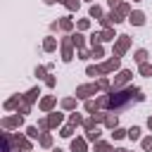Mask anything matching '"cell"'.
Wrapping results in <instances>:
<instances>
[{
  "instance_id": "obj_1",
  "label": "cell",
  "mask_w": 152,
  "mask_h": 152,
  "mask_svg": "<svg viewBox=\"0 0 152 152\" xmlns=\"http://www.w3.org/2000/svg\"><path fill=\"white\" fill-rule=\"evenodd\" d=\"M145 100V93L138 88V86H126V88H112L109 93L100 95L97 97V104L100 109H107V112H121V109H128L131 104L135 102H142Z\"/></svg>"
},
{
  "instance_id": "obj_2",
  "label": "cell",
  "mask_w": 152,
  "mask_h": 152,
  "mask_svg": "<svg viewBox=\"0 0 152 152\" xmlns=\"http://www.w3.org/2000/svg\"><path fill=\"white\" fill-rule=\"evenodd\" d=\"M0 140H2V152H19V133H10L2 128L0 133Z\"/></svg>"
},
{
  "instance_id": "obj_3",
  "label": "cell",
  "mask_w": 152,
  "mask_h": 152,
  "mask_svg": "<svg viewBox=\"0 0 152 152\" xmlns=\"http://www.w3.org/2000/svg\"><path fill=\"white\" fill-rule=\"evenodd\" d=\"M119 69H121V57H116V55H112V57H107L104 62L97 64V74H100V76L114 74V71H119Z\"/></svg>"
},
{
  "instance_id": "obj_4",
  "label": "cell",
  "mask_w": 152,
  "mask_h": 152,
  "mask_svg": "<svg viewBox=\"0 0 152 152\" xmlns=\"http://www.w3.org/2000/svg\"><path fill=\"white\" fill-rule=\"evenodd\" d=\"M97 90H100L97 88V81L95 83H81V86H76V93L74 95H76V100H83L86 102V100H93V95H97Z\"/></svg>"
},
{
  "instance_id": "obj_5",
  "label": "cell",
  "mask_w": 152,
  "mask_h": 152,
  "mask_svg": "<svg viewBox=\"0 0 152 152\" xmlns=\"http://www.w3.org/2000/svg\"><path fill=\"white\" fill-rule=\"evenodd\" d=\"M128 50H131V36H128V33H119V38L114 40L112 55H116V57H124Z\"/></svg>"
},
{
  "instance_id": "obj_6",
  "label": "cell",
  "mask_w": 152,
  "mask_h": 152,
  "mask_svg": "<svg viewBox=\"0 0 152 152\" xmlns=\"http://www.w3.org/2000/svg\"><path fill=\"white\" fill-rule=\"evenodd\" d=\"M59 52H62V62L69 64L76 55H74V43H71V36L66 33L64 38H59Z\"/></svg>"
},
{
  "instance_id": "obj_7",
  "label": "cell",
  "mask_w": 152,
  "mask_h": 152,
  "mask_svg": "<svg viewBox=\"0 0 152 152\" xmlns=\"http://www.w3.org/2000/svg\"><path fill=\"white\" fill-rule=\"evenodd\" d=\"M131 78H133V71H131V69H119L116 76H114L112 88H126V86L131 83Z\"/></svg>"
},
{
  "instance_id": "obj_8",
  "label": "cell",
  "mask_w": 152,
  "mask_h": 152,
  "mask_svg": "<svg viewBox=\"0 0 152 152\" xmlns=\"http://www.w3.org/2000/svg\"><path fill=\"white\" fill-rule=\"evenodd\" d=\"M0 126H2L5 131H12V128H19V126H24V116H21L19 112H14L12 116H2V121H0Z\"/></svg>"
},
{
  "instance_id": "obj_9",
  "label": "cell",
  "mask_w": 152,
  "mask_h": 152,
  "mask_svg": "<svg viewBox=\"0 0 152 152\" xmlns=\"http://www.w3.org/2000/svg\"><path fill=\"white\" fill-rule=\"evenodd\" d=\"M55 107H57V97H55V95H45V97H40V102H38V109L45 112V114L55 112Z\"/></svg>"
},
{
  "instance_id": "obj_10",
  "label": "cell",
  "mask_w": 152,
  "mask_h": 152,
  "mask_svg": "<svg viewBox=\"0 0 152 152\" xmlns=\"http://www.w3.org/2000/svg\"><path fill=\"white\" fill-rule=\"evenodd\" d=\"M21 97H24V102H26V104L40 102V88H38V86H33V88H28V90H26V93H24Z\"/></svg>"
},
{
  "instance_id": "obj_11",
  "label": "cell",
  "mask_w": 152,
  "mask_h": 152,
  "mask_svg": "<svg viewBox=\"0 0 152 152\" xmlns=\"http://www.w3.org/2000/svg\"><path fill=\"white\" fill-rule=\"evenodd\" d=\"M48 124H50V128H62V124H64V114L62 112H50L48 114Z\"/></svg>"
},
{
  "instance_id": "obj_12",
  "label": "cell",
  "mask_w": 152,
  "mask_h": 152,
  "mask_svg": "<svg viewBox=\"0 0 152 152\" xmlns=\"http://www.w3.org/2000/svg\"><path fill=\"white\" fill-rule=\"evenodd\" d=\"M69 147H71V152H88V140L86 138H71V142H69Z\"/></svg>"
},
{
  "instance_id": "obj_13",
  "label": "cell",
  "mask_w": 152,
  "mask_h": 152,
  "mask_svg": "<svg viewBox=\"0 0 152 152\" xmlns=\"http://www.w3.org/2000/svg\"><path fill=\"white\" fill-rule=\"evenodd\" d=\"M145 21H147V17H145V12H140V10H133L131 17H128V24H133V26H145Z\"/></svg>"
},
{
  "instance_id": "obj_14",
  "label": "cell",
  "mask_w": 152,
  "mask_h": 152,
  "mask_svg": "<svg viewBox=\"0 0 152 152\" xmlns=\"http://www.w3.org/2000/svg\"><path fill=\"white\" fill-rule=\"evenodd\" d=\"M74 26H76V21H74V17H71V14L59 17V28H62L64 33H74Z\"/></svg>"
},
{
  "instance_id": "obj_15",
  "label": "cell",
  "mask_w": 152,
  "mask_h": 152,
  "mask_svg": "<svg viewBox=\"0 0 152 152\" xmlns=\"http://www.w3.org/2000/svg\"><path fill=\"white\" fill-rule=\"evenodd\" d=\"M57 48H59V40H57V38L52 36V33L43 38V52H55Z\"/></svg>"
},
{
  "instance_id": "obj_16",
  "label": "cell",
  "mask_w": 152,
  "mask_h": 152,
  "mask_svg": "<svg viewBox=\"0 0 152 152\" xmlns=\"http://www.w3.org/2000/svg\"><path fill=\"white\" fill-rule=\"evenodd\" d=\"M21 102H24V97H21V95H12V97H7V100H5V104H2V107H5L7 112H17Z\"/></svg>"
},
{
  "instance_id": "obj_17",
  "label": "cell",
  "mask_w": 152,
  "mask_h": 152,
  "mask_svg": "<svg viewBox=\"0 0 152 152\" xmlns=\"http://www.w3.org/2000/svg\"><path fill=\"white\" fill-rule=\"evenodd\" d=\"M116 38H119V36L114 33V26H112V28H102V31H100V43H114Z\"/></svg>"
},
{
  "instance_id": "obj_18",
  "label": "cell",
  "mask_w": 152,
  "mask_h": 152,
  "mask_svg": "<svg viewBox=\"0 0 152 152\" xmlns=\"http://www.w3.org/2000/svg\"><path fill=\"white\" fill-rule=\"evenodd\" d=\"M69 36H71V43H74L76 50H83V48H86V36H83L81 31H74V33H69Z\"/></svg>"
},
{
  "instance_id": "obj_19",
  "label": "cell",
  "mask_w": 152,
  "mask_h": 152,
  "mask_svg": "<svg viewBox=\"0 0 152 152\" xmlns=\"http://www.w3.org/2000/svg\"><path fill=\"white\" fill-rule=\"evenodd\" d=\"M88 17H90V19H97V21H100V19L104 17V10H102V7L97 5V2H93V5H90V10H88Z\"/></svg>"
},
{
  "instance_id": "obj_20",
  "label": "cell",
  "mask_w": 152,
  "mask_h": 152,
  "mask_svg": "<svg viewBox=\"0 0 152 152\" xmlns=\"http://www.w3.org/2000/svg\"><path fill=\"white\" fill-rule=\"evenodd\" d=\"M147 57H150V55H147V50H145V48H138V50L133 52V59H135V64H138V66H140V64H145V62H147Z\"/></svg>"
},
{
  "instance_id": "obj_21",
  "label": "cell",
  "mask_w": 152,
  "mask_h": 152,
  "mask_svg": "<svg viewBox=\"0 0 152 152\" xmlns=\"http://www.w3.org/2000/svg\"><path fill=\"white\" fill-rule=\"evenodd\" d=\"M59 104H62V109H64V112H76V104H78V100H76V97H64Z\"/></svg>"
},
{
  "instance_id": "obj_22",
  "label": "cell",
  "mask_w": 152,
  "mask_h": 152,
  "mask_svg": "<svg viewBox=\"0 0 152 152\" xmlns=\"http://www.w3.org/2000/svg\"><path fill=\"white\" fill-rule=\"evenodd\" d=\"M104 126H107L109 131H114V128H119V116H116L114 112H109V114H107V119H104Z\"/></svg>"
},
{
  "instance_id": "obj_23",
  "label": "cell",
  "mask_w": 152,
  "mask_h": 152,
  "mask_svg": "<svg viewBox=\"0 0 152 152\" xmlns=\"http://www.w3.org/2000/svg\"><path fill=\"white\" fill-rule=\"evenodd\" d=\"M93 145H95V152H114V145L107 142V140H97V142H93Z\"/></svg>"
},
{
  "instance_id": "obj_24",
  "label": "cell",
  "mask_w": 152,
  "mask_h": 152,
  "mask_svg": "<svg viewBox=\"0 0 152 152\" xmlns=\"http://www.w3.org/2000/svg\"><path fill=\"white\" fill-rule=\"evenodd\" d=\"M97 88H100L102 93H109V90H112V81H109V76H100V78H97Z\"/></svg>"
},
{
  "instance_id": "obj_25",
  "label": "cell",
  "mask_w": 152,
  "mask_h": 152,
  "mask_svg": "<svg viewBox=\"0 0 152 152\" xmlns=\"http://www.w3.org/2000/svg\"><path fill=\"white\" fill-rule=\"evenodd\" d=\"M83 121H86V119H83V116H81L78 112H71V114H69V126L78 128V126H83Z\"/></svg>"
},
{
  "instance_id": "obj_26",
  "label": "cell",
  "mask_w": 152,
  "mask_h": 152,
  "mask_svg": "<svg viewBox=\"0 0 152 152\" xmlns=\"http://www.w3.org/2000/svg\"><path fill=\"white\" fill-rule=\"evenodd\" d=\"M38 145H40L43 150H50V147H52V135H50V133H43V135L38 138Z\"/></svg>"
},
{
  "instance_id": "obj_27",
  "label": "cell",
  "mask_w": 152,
  "mask_h": 152,
  "mask_svg": "<svg viewBox=\"0 0 152 152\" xmlns=\"http://www.w3.org/2000/svg\"><path fill=\"white\" fill-rule=\"evenodd\" d=\"M19 147H21V150H26V152H31V150H33V140L19 133Z\"/></svg>"
},
{
  "instance_id": "obj_28",
  "label": "cell",
  "mask_w": 152,
  "mask_h": 152,
  "mask_svg": "<svg viewBox=\"0 0 152 152\" xmlns=\"http://www.w3.org/2000/svg\"><path fill=\"white\" fill-rule=\"evenodd\" d=\"M140 133H142V128H140V126H131V128H128V140H142V135H140Z\"/></svg>"
},
{
  "instance_id": "obj_29",
  "label": "cell",
  "mask_w": 152,
  "mask_h": 152,
  "mask_svg": "<svg viewBox=\"0 0 152 152\" xmlns=\"http://www.w3.org/2000/svg\"><path fill=\"white\" fill-rule=\"evenodd\" d=\"M48 74H50V69H48V66H43V64H38V66L33 69V76H36V78H43V81H45V76H48Z\"/></svg>"
},
{
  "instance_id": "obj_30",
  "label": "cell",
  "mask_w": 152,
  "mask_h": 152,
  "mask_svg": "<svg viewBox=\"0 0 152 152\" xmlns=\"http://www.w3.org/2000/svg\"><path fill=\"white\" fill-rule=\"evenodd\" d=\"M83 109H86V112H90V114H95V112H100V104H97V100H86Z\"/></svg>"
},
{
  "instance_id": "obj_31",
  "label": "cell",
  "mask_w": 152,
  "mask_h": 152,
  "mask_svg": "<svg viewBox=\"0 0 152 152\" xmlns=\"http://www.w3.org/2000/svg\"><path fill=\"white\" fill-rule=\"evenodd\" d=\"M40 135H43V133H40V128H38V126H28V128H26V138H31V140H38Z\"/></svg>"
},
{
  "instance_id": "obj_32",
  "label": "cell",
  "mask_w": 152,
  "mask_h": 152,
  "mask_svg": "<svg viewBox=\"0 0 152 152\" xmlns=\"http://www.w3.org/2000/svg\"><path fill=\"white\" fill-rule=\"evenodd\" d=\"M100 133H102L100 128H93V131H88V133H86L83 138H86L88 142H97V140H100Z\"/></svg>"
},
{
  "instance_id": "obj_33",
  "label": "cell",
  "mask_w": 152,
  "mask_h": 152,
  "mask_svg": "<svg viewBox=\"0 0 152 152\" xmlns=\"http://www.w3.org/2000/svg\"><path fill=\"white\" fill-rule=\"evenodd\" d=\"M124 138H128V131L126 128H114L112 131V140H124Z\"/></svg>"
},
{
  "instance_id": "obj_34",
  "label": "cell",
  "mask_w": 152,
  "mask_h": 152,
  "mask_svg": "<svg viewBox=\"0 0 152 152\" xmlns=\"http://www.w3.org/2000/svg\"><path fill=\"white\" fill-rule=\"evenodd\" d=\"M93 50V59H102L104 57V45L100 43V45H95V48H90Z\"/></svg>"
},
{
  "instance_id": "obj_35",
  "label": "cell",
  "mask_w": 152,
  "mask_h": 152,
  "mask_svg": "<svg viewBox=\"0 0 152 152\" xmlns=\"http://www.w3.org/2000/svg\"><path fill=\"white\" fill-rule=\"evenodd\" d=\"M93 128H97V121H95V116H88V119L83 121V131L88 133V131H93Z\"/></svg>"
},
{
  "instance_id": "obj_36",
  "label": "cell",
  "mask_w": 152,
  "mask_h": 152,
  "mask_svg": "<svg viewBox=\"0 0 152 152\" xmlns=\"http://www.w3.org/2000/svg\"><path fill=\"white\" fill-rule=\"evenodd\" d=\"M74 131H76V128L66 124V126H62V128H59V135H62V138H69V140H71V135H74Z\"/></svg>"
},
{
  "instance_id": "obj_37",
  "label": "cell",
  "mask_w": 152,
  "mask_h": 152,
  "mask_svg": "<svg viewBox=\"0 0 152 152\" xmlns=\"http://www.w3.org/2000/svg\"><path fill=\"white\" fill-rule=\"evenodd\" d=\"M138 71H140V76H145V78H147V76H152V64H150V62H145V64H140V66H138Z\"/></svg>"
},
{
  "instance_id": "obj_38",
  "label": "cell",
  "mask_w": 152,
  "mask_h": 152,
  "mask_svg": "<svg viewBox=\"0 0 152 152\" xmlns=\"http://www.w3.org/2000/svg\"><path fill=\"white\" fill-rule=\"evenodd\" d=\"M88 28H90V19H78V21H76V31L83 33V31H88Z\"/></svg>"
},
{
  "instance_id": "obj_39",
  "label": "cell",
  "mask_w": 152,
  "mask_h": 152,
  "mask_svg": "<svg viewBox=\"0 0 152 152\" xmlns=\"http://www.w3.org/2000/svg\"><path fill=\"white\" fill-rule=\"evenodd\" d=\"M64 7H66L69 12H76V10L81 7V0H64Z\"/></svg>"
},
{
  "instance_id": "obj_40",
  "label": "cell",
  "mask_w": 152,
  "mask_h": 152,
  "mask_svg": "<svg viewBox=\"0 0 152 152\" xmlns=\"http://www.w3.org/2000/svg\"><path fill=\"white\" fill-rule=\"evenodd\" d=\"M88 43H90V48H95V45H100V31H93V33L88 36Z\"/></svg>"
},
{
  "instance_id": "obj_41",
  "label": "cell",
  "mask_w": 152,
  "mask_h": 152,
  "mask_svg": "<svg viewBox=\"0 0 152 152\" xmlns=\"http://www.w3.org/2000/svg\"><path fill=\"white\" fill-rule=\"evenodd\" d=\"M76 55H78V59H93V50H88V48L76 50Z\"/></svg>"
},
{
  "instance_id": "obj_42",
  "label": "cell",
  "mask_w": 152,
  "mask_h": 152,
  "mask_svg": "<svg viewBox=\"0 0 152 152\" xmlns=\"http://www.w3.org/2000/svg\"><path fill=\"white\" fill-rule=\"evenodd\" d=\"M140 147H142L145 152H150V150H152V135H145V138L140 140Z\"/></svg>"
},
{
  "instance_id": "obj_43",
  "label": "cell",
  "mask_w": 152,
  "mask_h": 152,
  "mask_svg": "<svg viewBox=\"0 0 152 152\" xmlns=\"http://www.w3.org/2000/svg\"><path fill=\"white\" fill-rule=\"evenodd\" d=\"M31 107H33V104H26V102H21V104H19V109H17V112H19V114H21V116H26V114H31Z\"/></svg>"
},
{
  "instance_id": "obj_44",
  "label": "cell",
  "mask_w": 152,
  "mask_h": 152,
  "mask_svg": "<svg viewBox=\"0 0 152 152\" xmlns=\"http://www.w3.org/2000/svg\"><path fill=\"white\" fill-rule=\"evenodd\" d=\"M38 128H40V133H48V131H50V124H48V116H45V119H38Z\"/></svg>"
},
{
  "instance_id": "obj_45",
  "label": "cell",
  "mask_w": 152,
  "mask_h": 152,
  "mask_svg": "<svg viewBox=\"0 0 152 152\" xmlns=\"http://www.w3.org/2000/svg\"><path fill=\"white\" fill-rule=\"evenodd\" d=\"M86 74H88V76H100V74H97V64H88V66H86Z\"/></svg>"
},
{
  "instance_id": "obj_46",
  "label": "cell",
  "mask_w": 152,
  "mask_h": 152,
  "mask_svg": "<svg viewBox=\"0 0 152 152\" xmlns=\"http://www.w3.org/2000/svg\"><path fill=\"white\" fill-rule=\"evenodd\" d=\"M45 86H48V88H55V86H57V78H55L52 74H48V76H45Z\"/></svg>"
},
{
  "instance_id": "obj_47",
  "label": "cell",
  "mask_w": 152,
  "mask_h": 152,
  "mask_svg": "<svg viewBox=\"0 0 152 152\" xmlns=\"http://www.w3.org/2000/svg\"><path fill=\"white\" fill-rule=\"evenodd\" d=\"M90 116H95L97 124H104V119H107V114H102V112H95V114H90Z\"/></svg>"
},
{
  "instance_id": "obj_48",
  "label": "cell",
  "mask_w": 152,
  "mask_h": 152,
  "mask_svg": "<svg viewBox=\"0 0 152 152\" xmlns=\"http://www.w3.org/2000/svg\"><path fill=\"white\" fill-rule=\"evenodd\" d=\"M121 2H124V0H107V5H109V7H112V10H116V7H119V5H121Z\"/></svg>"
},
{
  "instance_id": "obj_49",
  "label": "cell",
  "mask_w": 152,
  "mask_h": 152,
  "mask_svg": "<svg viewBox=\"0 0 152 152\" xmlns=\"http://www.w3.org/2000/svg\"><path fill=\"white\" fill-rule=\"evenodd\" d=\"M50 31H62V28H59V19H57V21H50Z\"/></svg>"
},
{
  "instance_id": "obj_50",
  "label": "cell",
  "mask_w": 152,
  "mask_h": 152,
  "mask_svg": "<svg viewBox=\"0 0 152 152\" xmlns=\"http://www.w3.org/2000/svg\"><path fill=\"white\" fill-rule=\"evenodd\" d=\"M147 128H150V131H152V114H150V116H147Z\"/></svg>"
},
{
  "instance_id": "obj_51",
  "label": "cell",
  "mask_w": 152,
  "mask_h": 152,
  "mask_svg": "<svg viewBox=\"0 0 152 152\" xmlns=\"http://www.w3.org/2000/svg\"><path fill=\"white\" fill-rule=\"evenodd\" d=\"M114 152H128L126 147H114Z\"/></svg>"
},
{
  "instance_id": "obj_52",
  "label": "cell",
  "mask_w": 152,
  "mask_h": 152,
  "mask_svg": "<svg viewBox=\"0 0 152 152\" xmlns=\"http://www.w3.org/2000/svg\"><path fill=\"white\" fill-rule=\"evenodd\" d=\"M43 2H45V5H55L57 0H43Z\"/></svg>"
},
{
  "instance_id": "obj_53",
  "label": "cell",
  "mask_w": 152,
  "mask_h": 152,
  "mask_svg": "<svg viewBox=\"0 0 152 152\" xmlns=\"http://www.w3.org/2000/svg\"><path fill=\"white\" fill-rule=\"evenodd\" d=\"M52 152H64V150H59V147H55V150H52Z\"/></svg>"
},
{
  "instance_id": "obj_54",
  "label": "cell",
  "mask_w": 152,
  "mask_h": 152,
  "mask_svg": "<svg viewBox=\"0 0 152 152\" xmlns=\"http://www.w3.org/2000/svg\"><path fill=\"white\" fill-rule=\"evenodd\" d=\"M133 2H140V0H133Z\"/></svg>"
},
{
  "instance_id": "obj_55",
  "label": "cell",
  "mask_w": 152,
  "mask_h": 152,
  "mask_svg": "<svg viewBox=\"0 0 152 152\" xmlns=\"http://www.w3.org/2000/svg\"><path fill=\"white\" fill-rule=\"evenodd\" d=\"M86 2H90V0H86Z\"/></svg>"
},
{
  "instance_id": "obj_56",
  "label": "cell",
  "mask_w": 152,
  "mask_h": 152,
  "mask_svg": "<svg viewBox=\"0 0 152 152\" xmlns=\"http://www.w3.org/2000/svg\"><path fill=\"white\" fill-rule=\"evenodd\" d=\"M21 152H26V150H21Z\"/></svg>"
}]
</instances>
